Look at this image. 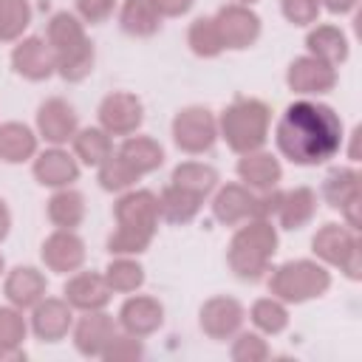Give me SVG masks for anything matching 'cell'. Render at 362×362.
<instances>
[{
	"label": "cell",
	"mask_w": 362,
	"mask_h": 362,
	"mask_svg": "<svg viewBox=\"0 0 362 362\" xmlns=\"http://www.w3.org/2000/svg\"><path fill=\"white\" fill-rule=\"evenodd\" d=\"M3 269H6V260H3V255H0V274H3Z\"/></svg>",
	"instance_id": "obj_49"
},
{
	"label": "cell",
	"mask_w": 362,
	"mask_h": 362,
	"mask_svg": "<svg viewBox=\"0 0 362 362\" xmlns=\"http://www.w3.org/2000/svg\"><path fill=\"white\" fill-rule=\"evenodd\" d=\"M212 215L223 226H235L252 221L255 215V192L246 184H223L212 198Z\"/></svg>",
	"instance_id": "obj_23"
},
{
	"label": "cell",
	"mask_w": 362,
	"mask_h": 362,
	"mask_svg": "<svg viewBox=\"0 0 362 362\" xmlns=\"http://www.w3.org/2000/svg\"><path fill=\"white\" fill-rule=\"evenodd\" d=\"M164 14L158 11L156 0H124L119 11V23L130 37H153L161 28Z\"/></svg>",
	"instance_id": "obj_27"
},
{
	"label": "cell",
	"mask_w": 362,
	"mask_h": 362,
	"mask_svg": "<svg viewBox=\"0 0 362 362\" xmlns=\"http://www.w3.org/2000/svg\"><path fill=\"white\" fill-rule=\"evenodd\" d=\"M141 356H144V345L139 337H130V334H116L102 354L105 362H136Z\"/></svg>",
	"instance_id": "obj_41"
},
{
	"label": "cell",
	"mask_w": 362,
	"mask_h": 362,
	"mask_svg": "<svg viewBox=\"0 0 362 362\" xmlns=\"http://www.w3.org/2000/svg\"><path fill=\"white\" fill-rule=\"evenodd\" d=\"M40 257L51 272H76L85 263V240L74 229H57L42 240Z\"/></svg>",
	"instance_id": "obj_17"
},
{
	"label": "cell",
	"mask_w": 362,
	"mask_h": 362,
	"mask_svg": "<svg viewBox=\"0 0 362 362\" xmlns=\"http://www.w3.org/2000/svg\"><path fill=\"white\" fill-rule=\"evenodd\" d=\"M187 45H189V51L195 57L215 59L223 51V42H221L215 17H198V20H192L189 23V31H187Z\"/></svg>",
	"instance_id": "obj_36"
},
{
	"label": "cell",
	"mask_w": 362,
	"mask_h": 362,
	"mask_svg": "<svg viewBox=\"0 0 362 362\" xmlns=\"http://www.w3.org/2000/svg\"><path fill=\"white\" fill-rule=\"evenodd\" d=\"M8 229H11V212H8L6 201L0 198V243L8 238Z\"/></svg>",
	"instance_id": "obj_47"
},
{
	"label": "cell",
	"mask_w": 362,
	"mask_h": 362,
	"mask_svg": "<svg viewBox=\"0 0 362 362\" xmlns=\"http://www.w3.org/2000/svg\"><path fill=\"white\" fill-rule=\"evenodd\" d=\"M144 122V105L136 93L113 90L99 102V127L110 136H133Z\"/></svg>",
	"instance_id": "obj_9"
},
{
	"label": "cell",
	"mask_w": 362,
	"mask_h": 362,
	"mask_svg": "<svg viewBox=\"0 0 362 362\" xmlns=\"http://www.w3.org/2000/svg\"><path fill=\"white\" fill-rule=\"evenodd\" d=\"M280 201H283V189H277V187L263 189L260 195H255V215L252 218L272 221V215H277V209H280Z\"/></svg>",
	"instance_id": "obj_44"
},
{
	"label": "cell",
	"mask_w": 362,
	"mask_h": 362,
	"mask_svg": "<svg viewBox=\"0 0 362 362\" xmlns=\"http://www.w3.org/2000/svg\"><path fill=\"white\" fill-rule=\"evenodd\" d=\"M322 198L328 206L339 209L351 229L359 226V173L354 167H334L322 178Z\"/></svg>",
	"instance_id": "obj_12"
},
{
	"label": "cell",
	"mask_w": 362,
	"mask_h": 362,
	"mask_svg": "<svg viewBox=\"0 0 362 362\" xmlns=\"http://www.w3.org/2000/svg\"><path fill=\"white\" fill-rule=\"evenodd\" d=\"M286 85L291 88V93L297 96H322L328 90H334L337 85V68L305 54V57H297L288 71H286Z\"/></svg>",
	"instance_id": "obj_11"
},
{
	"label": "cell",
	"mask_w": 362,
	"mask_h": 362,
	"mask_svg": "<svg viewBox=\"0 0 362 362\" xmlns=\"http://www.w3.org/2000/svg\"><path fill=\"white\" fill-rule=\"evenodd\" d=\"M79 130V119H76V110L59 99V96H51L40 105L37 110V133L54 144V147H62L74 139V133Z\"/></svg>",
	"instance_id": "obj_15"
},
{
	"label": "cell",
	"mask_w": 362,
	"mask_h": 362,
	"mask_svg": "<svg viewBox=\"0 0 362 362\" xmlns=\"http://www.w3.org/2000/svg\"><path fill=\"white\" fill-rule=\"evenodd\" d=\"M269 124H272V110L266 102L252 96H238L232 105L223 107L218 119V136L229 144V150L243 156L266 144Z\"/></svg>",
	"instance_id": "obj_5"
},
{
	"label": "cell",
	"mask_w": 362,
	"mask_h": 362,
	"mask_svg": "<svg viewBox=\"0 0 362 362\" xmlns=\"http://www.w3.org/2000/svg\"><path fill=\"white\" fill-rule=\"evenodd\" d=\"M34 178L42 187H51V189L71 187L79 178V164H76V158L68 150L51 147V150H42L34 158Z\"/></svg>",
	"instance_id": "obj_22"
},
{
	"label": "cell",
	"mask_w": 362,
	"mask_h": 362,
	"mask_svg": "<svg viewBox=\"0 0 362 362\" xmlns=\"http://www.w3.org/2000/svg\"><path fill=\"white\" fill-rule=\"evenodd\" d=\"M274 141L288 161L300 167H317L339 153L342 119L331 105L297 99L283 110L274 127Z\"/></svg>",
	"instance_id": "obj_1"
},
{
	"label": "cell",
	"mask_w": 362,
	"mask_h": 362,
	"mask_svg": "<svg viewBox=\"0 0 362 362\" xmlns=\"http://www.w3.org/2000/svg\"><path fill=\"white\" fill-rule=\"evenodd\" d=\"M99 187L102 189H107V192H124V189H130L141 175L127 164V161H122L116 153L110 156V158H105L99 167Z\"/></svg>",
	"instance_id": "obj_38"
},
{
	"label": "cell",
	"mask_w": 362,
	"mask_h": 362,
	"mask_svg": "<svg viewBox=\"0 0 362 362\" xmlns=\"http://www.w3.org/2000/svg\"><path fill=\"white\" fill-rule=\"evenodd\" d=\"M305 48H308L311 57H317V59H322V62H328L334 68L342 65L348 59V54H351L348 37L337 25H314L308 31V37H305Z\"/></svg>",
	"instance_id": "obj_25"
},
{
	"label": "cell",
	"mask_w": 362,
	"mask_h": 362,
	"mask_svg": "<svg viewBox=\"0 0 362 362\" xmlns=\"http://www.w3.org/2000/svg\"><path fill=\"white\" fill-rule=\"evenodd\" d=\"M229 354H232L235 362H263V359H269V345H266V339L260 334L243 331V334L235 337Z\"/></svg>",
	"instance_id": "obj_40"
},
{
	"label": "cell",
	"mask_w": 362,
	"mask_h": 362,
	"mask_svg": "<svg viewBox=\"0 0 362 362\" xmlns=\"http://www.w3.org/2000/svg\"><path fill=\"white\" fill-rule=\"evenodd\" d=\"M277 252V229L272 221L252 218L246 226H240L226 249V263L238 280L255 283L269 272V263Z\"/></svg>",
	"instance_id": "obj_4"
},
{
	"label": "cell",
	"mask_w": 362,
	"mask_h": 362,
	"mask_svg": "<svg viewBox=\"0 0 362 362\" xmlns=\"http://www.w3.org/2000/svg\"><path fill=\"white\" fill-rule=\"evenodd\" d=\"M25 317L14 305L0 308V359H25L23 339H25Z\"/></svg>",
	"instance_id": "obj_33"
},
{
	"label": "cell",
	"mask_w": 362,
	"mask_h": 362,
	"mask_svg": "<svg viewBox=\"0 0 362 362\" xmlns=\"http://www.w3.org/2000/svg\"><path fill=\"white\" fill-rule=\"evenodd\" d=\"M359 0H320V6H325L331 14H348L356 8Z\"/></svg>",
	"instance_id": "obj_46"
},
{
	"label": "cell",
	"mask_w": 362,
	"mask_h": 362,
	"mask_svg": "<svg viewBox=\"0 0 362 362\" xmlns=\"http://www.w3.org/2000/svg\"><path fill=\"white\" fill-rule=\"evenodd\" d=\"M161 322H164V305L156 297L133 294L119 308V325L130 337H139V339L150 337V334H156L161 328Z\"/></svg>",
	"instance_id": "obj_18"
},
{
	"label": "cell",
	"mask_w": 362,
	"mask_h": 362,
	"mask_svg": "<svg viewBox=\"0 0 362 362\" xmlns=\"http://www.w3.org/2000/svg\"><path fill=\"white\" fill-rule=\"evenodd\" d=\"M37 156V136L23 122H6L0 124V161L6 164H23Z\"/></svg>",
	"instance_id": "obj_28"
},
{
	"label": "cell",
	"mask_w": 362,
	"mask_h": 362,
	"mask_svg": "<svg viewBox=\"0 0 362 362\" xmlns=\"http://www.w3.org/2000/svg\"><path fill=\"white\" fill-rule=\"evenodd\" d=\"M317 212V192L311 187H294V189H286L283 192V201H280V209H277V218H280V226L283 229H303L311 223Z\"/></svg>",
	"instance_id": "obj_26"
},
{
	"label": "cell",
	"mask_w": 362,
	"mask_h": 362,
	"mask_svg": "<svg viewBox=\"0 0 362 362\" xmlns=\"http://www.w3.org/2000/svg\"><path fill=\"white\" fill-rule=\"evenodd\" d=\"M11 68L28 82H42L51 74H57V59H54L48 40H42V37L20 40L11 51Z\"/></svg>",
	"instance_id": "obj_14"
},
{
	"label": "cell",
	"mask_w": 362,
	"mask_h": 362,
	"mask_svg": "<svg viewBox=\"0 0 362 362\" xmlns=\"http://www.w3.org/2000/svg\"><path fill=\"white\" fill-rule=\"evenodd\" d=\"M105 280H107L110 291L130 294V291H136V288L144 286V269L130 255H113V260L105 269Z\"/></svg>",
	"instance_id": "obj_35"
},
{
	"label": "cell",
	"mask_w": 362,
	"mask_h": 362,
	"mask_svg": "<svg viewBox=\"0 0 362 362\" xmlns=\"http://www.w3.org/2000/svg\"><path fill=\"white\" fill-rule=\"evenodd\" d=\"M235 3H240V6H252V3H257V0H235Z\"/></svg>",
	"instance_id": "obj_48"
},
{
	"label": "cell",
	"mask_w": 362,
	"mask_h": 362,
	"mask_svg": "<svg viewBox=\"0 0 362 362\" xmlns=\"http://www.w3.org/2000/svg\"><path fill=\"white\" fill-rule=\"evenodd\" d=\"M283 17L291 25H314L320 17V0H280Z\"/></svg>",
	"instance_id": "obj_42"
},
{
	"label": "cell",
	"mask_w": 362,
	"mask_h": 362,
	"mask_svg": "<svg viewBox=\"0 0 362 362\" xmlns=\"http://www.w3.org/2000/svg\"><path fill=\"white\" fill-rule=\"evenodd\" d=\"M311 252L322 260V266H334L351 280L362 277V255H359L356 229H351L348 223H322L317 235L311 238Z\"/></svg>",
	"instance_id": "obj_7"
},
{
	"label": "cell",
	"mask_w": 362,
	"mask_h": 362,
	"mask_svg": "<svg viewBox=\"0 0 362 362\" xmlns=\"http://www.w3.org/2000/svg\"><path fill=\"white\" fill-rule=\"evenodd\" d=\"M28 23H31L28 0H0V40L3 42L23 37Z\"/></svg>",
	"instance_id": "obj_39"
},
{
	"label": "cell",
	"mask_w": 362,
	"mask_h": 362,
	"mask_svg": "<svg viewBox=\"0 0 362 362\" xmlns=\"http://www.w3.org/2000/svg\"><path fill=\"white\" fill-rule=\"evenodd\" d=\"M116 232L107 238L110 255H141L158 229V195L150 189H127L116 206Z\"/></svg>",
	"instance_id": "obj_2"
},
{
	"label": "cell",
	"mask_w": 362,
	"mask_h": 362,
	"mask_svg": "<svg viewBox=\"0 0 362 362\" xmlns=\"http://www.w3.org/2000/svg\"><path fill=\"white\" fill-rule=\"evenodd\" d=\"M48 221L57 229H76L85 221V195L71 187H59L48 198Z\"/></svg>",
	"instance_id": "obj_31"
},
{
	"label": "cell",
	"mask_w": 362,
	"mask_h": 362,
	"mask_svg": "<svg viewBox=\"0 0 362 362\" xmlns=\"http://www.w3.org/2000/svg\"><path fill=\"white\" fill-rule=\"evenodd\" d=\"M113 8H116V0H76V14L90 25L105 23L113 14Z\"/></svg>",
	"instance_id": "obj_43"
},
{
	"label": "cell",
	"mask_w": 362,
	"mask_h": 362,
	"mask_svg": "<svg viewBox=\"0 0 362 362\" xmlns=\"http://www.w3.org/2000/svg\"><path fill=\"white\" fill-rule=\"evenodd\" d=\"M170 181L175 187H184V189L206 198L218 187V170L212 164H204V161H181L173 170V178Z\"/></svg>",
	"instance_id": "obj_34"
},
{
	"label": "cell",
	"mask_w": 362,
	"mask_h": 362,
	"mask_svg": "<svg viewBox=\"0 0 362 362\" xmlns=\"http://www.w3.org/2000/svg\"><path fill=\"white\" fill-rule=\"evenodd\" d=\"M215 25L223 48H232V51H243L255 45L260 37V17L252 11V6H240V3L221 6L215 14Z\"/></svg>",
	"instance_id": "obj_10"
},
{
	"label": "cell",
	"mask_w": 362,
	"mask_h": 362,
	"mask_svg": "<svg viewBox=\"0 0 362 362\" xmlns=\"http://www.w3.org/2000/svg\"><path fill=\"white\" fill-rule=\"evenodd\" d=\"M71 141H74V156L88 167H99L105 158L113 156V139L102 127H82L74 133Z\"/></svg>",
	"instance_id": "obj_32"
},
{
	"label": "cell",
	"mask_w": 362,
	"mask_h": 362,
	"mask_svg": "<svg viewBox=\"0 0 362 362\" xmlns=\"http://www.w3.org/2000/svg\"><path fill=\"white\" fill-rule=\"evenodd\" d=\"M62 294H65L68 305L76 308V311H99V308H105L110 303L113 291H110L105 274H99V272H79V274H74L65 283Z\"/></svg>",
	"instance_id": "obj_20"
},
{
	"label": "cell",
	"mask_w": 362,
	"mask_h": 362,
	"mask_svg": "<svg viewBox=\"0 0 362 362\" xmlns=\"http://www.w3.org/2000/svg\"><path fill=\"white\" fill-rule=\"evenodd\" d=\"M331 288V272L317 260H288L272 269L269 291L283 303H308Z\"/></svg>",
	"instance_id": "obj_6"
},
{
	"label": "cell",
	"mask_w": 362,
	"mask_h": 362,
	"mask_svg": "<svg viewBox=\"0 0 362 362\" xmlns=\"http://www.w3.org/2000/svg\"><path fill=\"white\" fill-rule=\"evenodd\" d=\"M238 175L240 181L249 187V189H272L277 187V181L283 178V167L277 161V156L266 153V150H252V153H243L240 161H238Z\"/></svg>",
	"instance_id": "obj_24"
},
{
	"label": "cell",
	"mask_w": 362,
	"mask_h": 362,
	"mask_svg": "<svg viewBox=\"0 0 362 362\" xmlns=\"http://www.w3.org/2000/svg\"><path fill=\"white\" fill-rule=\"evenodd\" d=\"M249 317H252V322H255V328L260 334H272V337L280 334V331H286V325H288V308L277 297H260V300H255L252 308H249Z\"/></svg>",
	"instance_id": "obj_37"
},
{
	"label": "cell",
	"mask_w": 362,
	"mask_h": 362,
	"mask_svg": "<svg viewBox=\"0 0 362 362\" xmlns=\"http://www.w3.org/2000/svg\"><path fill=\"white\" fill-rule=\"evenodd\" d=\"M74 328V308L62 297H42L37 305H31V331L42 342H59Z\"/></svg>",
	"instance_id": "obj_16"
},
{
	"label": "cell",
	"mask_w": 362,
	"mask_h": 362,
	"mask_svg": "<svg viewBox=\"0 0 362 362\" xmlns=\"http://www.w3.org/2000/svg\"><path fill=\"white\" fill-rule=\"evenodd\" d=\"M45 288H48V280L34 266H14L3 280V294H6L8 305H14L20 311L37 305L45 297Z\"/></svg>",
	"instance_id": "obj_21"
},
{
	"label": "cell",
	"mask_w": 362,
	"mask_h": 362,
	"mask_svg": "<svg viewBox=\"0 0 362 362\" xmlns=\"http://www.w3.org/2000/svg\"><path fill=\"white\" fill-rule=\"evenodd\" d=\"M201 204H204L201 195L170 184L158 195V218H164L167 223H189L201 212Z\"/></svg>",
	"instance_id": "obj_30"
},
{
	"label": "cell",
	"mask_w": 362,
	"mask_h": 362,
	"mask_svg": "<svg viewBox=\"0 0 362 362\" xmlns=\"http://www.w3.org/2000/svg\"><path fill=\"white\" fill-rule=\"evenodd\" d=\"M116 322L110 314L99 311H85V317H79V322L74 325V345L82 356H99L105 354V348L110 345V339L116 337Z\"/></svg>",
	"instance_id": "obj_19"
},
{
	"label": "cell",
	"mask_w": 362,
	"mask_h": 362,
	"mask_svg": "<svg viewBox=\"0 0 362 362\" xmlns=\"http://www.w3.org/2000/svg\"><path fill=\"white\" fill-rule=\"evenodd\" d=\"M116 156L122 161H127L139 175H147V173H153L164 164V150L150 136H127L122 141V147L116 150Z\"/></svg>",
	"instance_id": "obj_29"
},
{
	"label": "cell",
	"mask_w": 362,
	"mask_h": 362,
	"mask_svg": "<svg viewBox=\"0 0 362 362\" xmlns=\"http://www.w3.org/2000/svg\"><path fill=\"white\" fill-rule=\"evenodd\" d=\"M192 3H195V0H156L158 11H161L164 17H181V14H187V11L192 8Z\"/></svg>",
	"instance_id": "obj_45"
},
{
	"label": "cell",
	"mask_w": 362,
	"mask_h": 362,
	"mask_svg": "<svg viewBox=\"0 0 362 362\" xmlns=\"http://www.w3.org/2000/svg\"><path fill=\"white\" fill-rule=\"evenodd\" d=\"M243 320H246V311H243V305L235 297H209L201 305V314H198L201 331L209 339H229V337H235L240 331Z\"/></svg>",
	"instance_id": "obj_13"
},
{
	"label": "cell",
	"mask_w": 362,
	"mask_h": 362,
	"mask_svg": "<svg viewBox=\"0 0 362 362\" xmlns=\"http://www.w3.org/2000/svg\"><path fill=\"white\" fill-rule=\"evenodd\" d=\"M173 141L178 150L189 156L209 153L212 144L218 141V119L212 116V110L201 105H189L178 110L173 119Z\"/></svg>",
	"instance_id": "obj_8"
},
{
	"label": "cell",
	"mask_w": 362,
	"mask_h": 362,
	"mask_svg": "<svg viewBox=\"0 0 362 362\" xmlns=\"http://www.w3.org/2000/svg\"><path fill=\"white\" fill-rule=\"evenodd\" d=\"M45 40H48V45L54 51L57 74L65 82H82L85 76H90L93 62H96V51H93V42L88 40L85 25L79 23L76 14L57 11L48 20Z\"/></svg>",
	"instance_id": "obj_3"
}]
</instances>
